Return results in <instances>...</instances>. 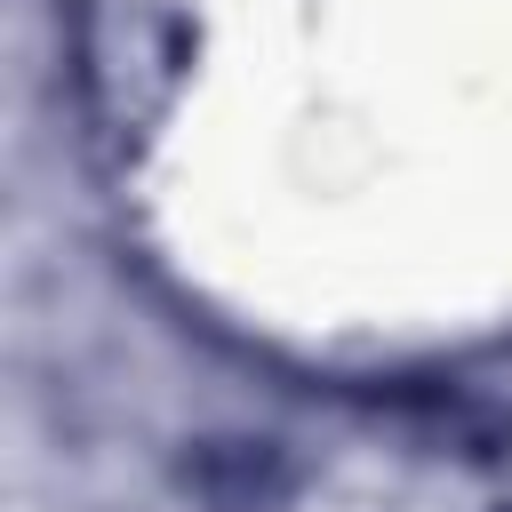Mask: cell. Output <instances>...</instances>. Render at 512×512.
I'll use <instances>...</instances> for the list:
<instances>
[{
	"label": "cell",
	"instance_id": "6da1fadb",
	"mask_svg": "<svg viewBox=\"0 0 512 512\" xmlns=\"http://www.w3.org/2000/svg\"><path fill=\"white\" fill-rule=\"evenodd\" d=\"M176 24L144 0H128V16H104L88 40V88L104 104V120H152L168 80H176Z\"/></svg>",
	"mask_w": 512,
	"mask_h": 512
},
{
	"label": "cell",
	"instance_id": "7a4b0ae2",
	"mask_svg": "<svg viewBox=\"0 0 512 512\" xmlns=\"http://www.w3.org/2000/svg\"><path fill=\"white\" fill-rule=\"evenodd\" d=\"M184 488L216 512H264L280 488H288V464L272 440H208L192 464H184Z\"/></svg>",
	"mask_w": 512,
	"mask_h": 512
}]
</instances>
